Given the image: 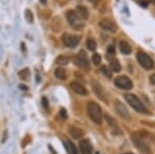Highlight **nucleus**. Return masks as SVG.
Masks as SVG:
<instances>
[{"mask_svg":"<svg viewBox=\"0 0 155 154\" xmlns=\"http://www.w3.org/2000/svg\"><path fill=\"white\" fill-rule=\"evenodd\" d=\"M87 113H88L89 118L95 124L102 123V111L98 103L90 101L87 106Z\"/></svg>","mask_w":155,"mask_h":154,"instance_id":"nucleus-1","label":"nucleus"},{"mask_svg":"<svg viewBox=\"0 0 155 154\" xmlns=\"http://www.w3.org/2000/svg\"><path fill=\"white\" fill-rule=\"evenodd\" d=\"M124 98H125L127 103H128V105L130 106L134 110H136L137 112L142 113V114H147V113H148L147 108L144 106V103L140 100V98L137 97V95L128 93V94H125V95H124Z\"/></svg>","mask_w":155,"mask_h":154,"instance_id":"nucleus-2","label":"nucleus"},{"mask_svg":"<svg viewBox=\"0 0 155 154\" xmlns=\"http://www.w3.org/2000/svg\"><path fill=\"white\" fill-rule=\"evenodd\" d=\"M137 62L139 64L142 66L143 68L147 69H152L154 67V62L152 60L150 57L147 55L145 52H137Z\"/></svg>","mask_w":155,"mask_h":154,"instance_id":"nucleus-3","label":"nucleus"},{"mask_svg":"<svg viewBox=\"0 0 155 154\" xmlns=\"http://www.w3.org/2000/svg\"><path fill=\"white\" fill-rule=\"evenodd\" d=\"M66 19L68 24L71 25L74 29L76 30H79L83 27V23L81 22V19L80 17L77 15V12L74 11H68L66 12Z\"/></svg>","mask_w":155,"mask_h":154,"instance_id":"nucleus-4","label":"nucleus"},{"mask_svg":"<svg viewBox=\"0 0 155 154\" xmlns=\"http://www.w3.org/2000/svg\"><path fill=\"white\" fill-rule=\"evenodd\" d=\"M114 84L117 88L122 89V90H129L132 88V82L130 81V79L125 76L117 77L114 81Z\"/></svg>","mask_w":155,"mask_h":154,"instance_id":"nucleus-5","label":"nucleus"},{"mask_svg":"<svg viewBox=\"0 0 155 154\" xmlns=\"http://www.w3.org/2000/svg\"><path fill=\"white\" fill-rule=\"evenodd\" d=\"M114 108H115V111H116V113L118 114V115L122 119H124V120H127V121H129L131 119L130 114H129L128 110H127L126 106H124L120 100H115Z\"/></svg>","mask_w":155,"mask_h":154,"instance_id":"nucleus-6","label":"nucleus"},{"mask_svg":"<svg viewBox=\"0 0 155 154\" xmlns=\"http://www.w3.org/2000/svg\"><path fill=\"white\" fill-rule=\"evenodd\" d=\"M80 41H81V37L79 35H71L68 33H64L62 35V41H63L64 46L68 47V48H76L80 44Z\"/></svg>","mask_w":155,"mask_h":154,"instance_id":"nucleus-7","label":"nucleus"},{"mask_svg":"<svg viewBox=\"0 0 155 154\" xmlns=\"http://www.w3.org/2000/svg\"><path fill=\"white\" fill-rule=\"evenodd\" d=\"M74 63L81 68H88L89 67V60L87 55L84 51H80L79 54L74 58Z\"/></svg>","mask_w":155,"mask_h":154,"instance_id":"nucleus-8","label":"nucleus"},{"mask_svg":"<svg viewBox=\"0 0 155 154\" xmlns=\"http://www.w3.org/2000/svg\"><path fill=\"white\" fill-rule=\"evenodd\" d=\"M99 26H101L104 30L112 32V33H115V32L117 31L116 24H115L113 21H111V20H107V19L101 20V21L99 22Z\"/></svg>","mask_w":155,"mask_h":154,"instance_id":"nucleus-9","label":"nucleus"},{"mask_svg":"<svg viewBox=\"0 0 155 154\" xmlns=\"http://www.w3.org/2000/svg\"><path fill=\"white\" fill-rule=\"evenodd\" d=\"M71 88L72 89V91H74V93L79 94V95H82V96L87 95V93H88L87 92V89L85 88L81 83H79V82H77V81L71 82Z\"/></svg>","mask_w":155,"mask_h":154,"instance_id":"nucleus-10","label":"nucleus"},{"mask_svg":"<svg viewBox=\"0 0 155 154\" xmlns=\"http://www.w3.org/2000/svg\"><path fill=\"white\" fill-rule=\"evenodd\" d=\"M80 151H81L82 154H92L93 148H92L90 141L88 140L81 141V143H80Z\"/></svg>","mask_w":155,"mask_h":154,"instance_id":"nucleus-11","label":"nucleus"},{"mask_svg":"<svg viewBox=\"0 0 155 154\" xmlns=\"http://www.w3.org/2000/svg\"><path fill=\"white\" fill-rule=\"evenodd\" d=\"M68 133H69V135L74 139H80L84 136V131L80 127H77V126H69Z\"/></svg>","mask_w":155,"mask_h":154,"instance_id":"nucleus-12","label":"nucleus"},{"mask_svg":"<svg viewBox=\"0 0 155 154\" xmlns=\"http://www.w3.org/2000/svg\"><path fill=\"white\" fill-rule=\"evenodd\" d=\"M76 12H77L78 16H79L80 18H82L83 20H87L89 18L88 9H87L86 7L83 6V5H78L77 9H76Z\"/></svg>","mask_w":155,"mask_h":154,"instance_id":"nucleus-13","label":"nucleus"},{"mask_svg":"<svg viewBox=\"0 0 155 154\" xmlns=\"http://www.w3.org/2000/svg\"><path fill=\"white\" fill-rule=\"evenodd\" d=\"M92 86H93V90H94V92L97 94V96H98V97H101L102 100H106V98H104L106 93H104L102 87L99 85V84H97L96 82H94V81L92 82Z\"/></svg>","mask_w":155,"mask_h":154,"instance_id":"nucleus-14","label":"nucleus"},{"mask_svg":"<svg viewBox=\"0 0 155 154\" xmlns=\"http://www.w3.org/2000/svg\"><path fill=\"white\" fill-rule=\"evenodd\" d=\"M119 49L120 52L124 55H129L131 53V48L128 44V43H126L125 41H121L119 43Z\"/></svg>","mask_w":155,"mask_h":154,"instance_id":"nucleus-15","label":"nucleus"},{"mask_svg":"<svg viewBox=\"0 0 155 154\" xmlns=\"http://www.w3.org/2000/svg\"><path fill=\"white\" fill-rule=\"evenodd\" d=\"M55 77L59 80H65L66 79V73H65V69L62 68V67H57L55 69Z\"/></svg>","mask_w":155,"mask_h":154,"instance_id":"nucleus-16","label":"nucleus"},{"mask_svg":"<svg viewBox=\"0 0 155 154\" xmlns=\"http://www.w3.org/2000/svg\"><path fill=\"white\" fill-rule=\"evenodd\" d=\"M65 147H66V150H67V152H68V154H79L76 146L74 145V143H72L71 141H69V140L66 141Z\"/></svg>","mask_w":155,"mask_h":154,"instance_id":"nucleus-17","label":"nucleus"},{"mask_svg":"<svg viewBox=\"0 0 155 154\" xmlns=\"http://www.w3.org/2000/svg\"><path fill=\"white\" fill-rule=\"evenodd\" d=\"M104 118H106V120H107V124H109V125L111 126L112 129H116V131H118V133H121V131L119 130V128H118V126H117L116 122H115V120L111 117V116L106 115V116H104Z\"/></svg>","mask_w":155,"mask_h":154,"instance_id":"nucleus-18","label":"nucleus"},{"mask_svg":"<svg viewBox=\"0 0 155 154\" xmlns=\"http://www.w3.org/2000/svg\"><path fill=\"white\" fill-rule=\"evenodd\" d=\"M110 65H111V68L113 71L119 73L121 70V65H120L119 61L117 59H110Z\"/></svg>","mask_w":155,"mask_h":154,"instance_id":"nucleus-19","label":"nucleus"},{"mask_svg":"<svg viewBox=\"0 0 155 154\" xmlns=\"http://www.w3.org/2000/svg\"><path fill=\"white\" fill-rule=\"evenodd\" d=\"M56 63L58 65H67L69 63V58L67 56L60 55L58 58L56 59Z\"/></svg>","mask_w":155,"mask_h":154,"instance_id":"nucleus-20","label":"nucleus"},{"mask_svg":"<svg viewBox=\"0 0 155 154\" xmlns=\"http://www.w3.org/2000/svg\"><path fill=\"white\" fill-rule=\"evenodd\" d=\"M86 46H87V48H88V50H90V51H95L96 48H97V44H96L95 39H93V38H88V39H87Z\"/></svg>","mask_w":155,"mask_h":154,"instance_id":"nucleus-21","label":"nucleus"},{"mask_svg":"<svg viewBox=\"0 0 155 154\" xmlns=\"http://www.w3.org/2000/svg\"><path fill=\"white\" fill-rule=\"evenodd\" d=\"M101 74H104V77H107V78H109V79L112 78V71L110 70V68L107 67V66L102 65L101 67Z\"/></svg>","mask_w":155,"mask_h":154,"instance_id":"nucleus-22","label":"nucleus"},{"mask_svg":"<svg viewBox=\"0 0 155 154\" xmlns=\"http://www.w3.org/2000/svg\"><path fill=\"white\" fill-rule=\"evenodd\" d=\"M19 76H20V78H22L23 80H27V79H29V77H30L29 69L25 68V69H23V70H21L19 73Z\"/></svg>","mask_w":155,"mask_h":154,"instance_id":"nucleus-23","label":"nucleus"},{"mask_svg":"<svg viewBox=\"0 0 155 154\" xmlns=\"http://www.w3.org/2000/svg\"><path fill=\"white\" fill-rule=\"evenodd\" d=\"M92 62H93L94 65H99V63L101 62V56L99 54L95 53L92 56Z\"/></svg>","mask_w":155,"mask_h":154,"instance_id":"nucleus-24","label":"nucleus"},{"mask_svg":"<svg viewBox=\"0 0 155 154\" xmlns=\"http://www.w3.org/2000/svg\"><path fill=\"white\" fill-rule=\"evenodd\" d=\"M25 19H26L29 23L33 22V14H32L30 9H26V11H25Z\"/></svg>","mask_w":155,"mask_h":154,"instance_id":"nucleus-25","label":"nucleus"},{"mask_svg":"<svg viewBox=\"0 0 155 154\" xmlns=\"http://www.w3.org/2000/svg\"><path fill=\"white\" fill-rule=\"evenodd\" d=\"M115 54V48L113 46H110L109 48H107V58L109 57L110 58V56H112V55H114Z\"/></svg>","mask_w":155,"mask_h":154,"instance_id":"nucleus-26","label":"nucleus"},{"mask_svg":"<svg viewBox=\"0 0 155 154\" xmlns=\"http://www.w3.org/2000/svg\"><path fill=\"white\" fill-rule=\"evenodd\" d=\"M60 116H61L63 119H66L67 118V114H66V111L64 110V109H61L60 110Z\"/></svg>","mask_w":155,"mask_h":154,"instance_id":"nucleus-27","label":"nucleus"},{"mask_svg":"<svg viewBox=\"0 0 155 154\" xmlns=\"http://www.w3.org/2000/svg\"><path fill=\"white\" fill-rule=\"evenodd\" d=\"M41 101H42V106H44V108L45 109H48V100H47V98L46 97H42L41 99Z\"/></svg>","mask_w":155,"mask_h":154,"instance_id":"nucleus-28","label":"nucleus"},{"mask_svg":"<svg viewBox=\"0 0 155 154\" xmlns=\"http://www.w3.org/2000/svg\"><path fill=\"white\" fill-rule=\"evenodd\" d=\"M150 82H151V84L155 85V74H152L150 76Z\"/></svg>","mask_w":155,"mask_h":154,"instance_id":"nucleus-29","label":"nucleus"},{"mask_svg":"<svg viewBox=\"0 0 155 154\" xmlns=\"http://www.w3.org/2000/svg\"><path fill=\"white\" fill-rule=\"evenodd\" d=\"M20 88H21L22 90H27V87L26 86H23V85H20Z\"/></svg>","mask_w":155,"mask_h":154,"instance_id":"nucleus-30","label":"nucleus"},{"mask_svg":"<svg viewBox=\"0 0 155 154\" xmlns=\"http://www.w3.org/2000/svg\"><path fill=\"white\" fill-rule=\"evenodd\" d=\"M39 1L41 2L42 4H45V3H47V0H39Z\"/></svg>","mask_w":155,"mask_h":154,"instance_id":"nucleus-31","label":"nucleus"},{"mask_svg":"<svg viewBox=\"0 0 155 154\" xmlns=\"http://www.w3.org/2000/svg\"><path fill=\"white\" fill-rule=\"evenodd\" d=\"M149 2H151V3H153V4H155V0H148Z\"/></svg>","mask_w":155,"mask_h":154,"instance_id":"nucleus-32","label":"nucleus"},{"mask_svg":"<svg viewBox=\"0 0 155 154\" xmlns=\"http://www.w3.org/2000/svg\"><path fill=\"white\" fill-rule=\"evenodd\" d=\"M88 1H90V2H96L97 0H88Z\"/></svg>","mask_w":155,"mask_h":154,"instance_id":"nucleus-33","label":"nucleus"},{"mask_svg":"<svg viewBox=\"0 0 155 154\" xmlns=\"http://www.w3.org/2000/svg\"><path fill=\"white\" fill-rule=\"evenodd\" d=\"M123 154H132V153H123Z\"/></svg>","mask_w":155,"mask_h":154,"instance_id":"nucleus-34","label":"nucleus"}]
</instances>
